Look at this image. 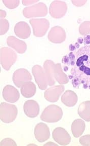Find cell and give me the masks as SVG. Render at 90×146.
<instances>
[{
  "mask_svg": "<svg viewBox=\"0 0 90 146\" xmlns=\"http://www.w3.org/2000/svg\"><path fill=\"white\" fill-rule=\"evenodd\" d=\"M18 113V110L15 105L2 103L0 106V118L5 123H11L15 120Z\"/></svg>",
  "mask_w": 90,
  "mask_h": 146,
  "instance_id": "3",
  "label": "cell"
},
{
  "mask_svg": "<svg viewBox=\"0 0 90 146\" xmlns=\"http://www.w3.org/2000/svg\"><path fill=\"white\" fill-rule=\"evenodd\" d=\"M6 16V12L3 10H1V19L4 18Z\"/></svg>",
  "mask_w": 90,
  "mask_h": 146,
  "instance_id": "31",
  "label": "cell"
},
{
  "mask_svg": "<svg viewBox=\"0 0 90 146\" xmlns=\"http://www.w3.org/2000/svg\"><path fill=\"white\" fill-rule=\"evenodd\" d=\"M68 57L65 61H70L72 66L70 73L73 87L90 89V45L79 48L75 54L70 53Z\"/></svg>",
  "mask_w": 90,
  "mask_h": 146,
  "instance_id": "1",
  "label": "cell"
},
{
  "mask_svg": "<svg viewBox=\"0 0 90 146\" xmlns=\"http://www.w3.org/2000/svg\"><path fill=\"white\" fill-rule=\"evenodd\" d=\"M21 92L24 97L26 98H32L36 92V87L33 82L25 83L21 87Z\"/></svg>",
  "mask_w": 90,
  "mask_h": 146,
  "instance_id": "21",
  "label": "cell"
},
{
  "mask_svg": "<svg viewBox=\"0 0 90 146\" xmlns=\"http://www.w3.org/2000/svg\"><path fill=\"white\" fill-rule=\"evenodd\" d=\"M38 1L36 0V1H31V0H28V1H26V0H24L22 1V2L23 4L24 5H29L33 4L34 3H36L38 2Z\"/></svg>",
  "mask_w": 90,
  "mask_h": 146,
  "instance_id": "30",
  "label": "cell"
},
{
  "mask_svg": "<svg viewBox=\"0 0 90 146\" xmlns=\"http://www.w3.org/2000/svg\"><path fill=\"white\" fill-rule=\"evenodd\" d=\"M56 146V144H54L52 141H50V142H48L47 144H45V146Z\"/></svg>",
  "mask_w": 90,
  "mask_h": 146,
  "instance_id": "32",
  "label": "cell"
},
{
  "mask_svg": "<svg viewBox=\"0 0 90 146\" xmlns=\"http://www.w3.org/2000/svg\"><path fill=\"white\" fill-rule=\"evenodd\" d=\"M14 32L17 36L21 39H27L31 34V30L28 23L24 21H20L14 27Z\"/></svg>",
  "mask_w": 90,
  "mask_h": 146,
  "instance_id": "17",
  "label": "cell"
},
{
  "mask_svg": "<svg viewBox=\"0 0 90 146\" xmlns=\"http://www.w3.org/2000/svg\"><path fill=\"white\" fill-rule=\"evenodd\" d=\"M3 96L6 101L9 103H14L19 100L20 95L16 88L10 85H8L3 89Z\"/></svg>",
  "mask_w": 90,
  "mask_h": 146,
  "instance_id": "14",
  "label": "cell"
},
{
  "mask_svg": "<svg viewBox=\"0 0 90 146\" xmlns=\"http://www.w3.org/2000/svg\"><path fill=\"white\" fill-rule=\"evenodd\" d=\"M55 79L60 84H65L68 82V78L66 74L63 72L61 64H55Z\"/></svg>",
  "mask_w": 90,
  "mask_h": 146,
  "instance_id": "22",
  "label": "cell"
},
{
  "mask_svg": "<svg viewBox=\"0 0 90 146\" xmlns=\"http://www.w3.org/2000/svg\"><path fill=\"white\" fill-rule=\"evenodd\" d=\"M55 64L51 60H46L44 64V70L48 81L49 86H53L55 84Z\"/></svg>",
  "mask_w": 90,
  "mask_h": 146,
  "instance_id": "16",
  "label": "cell"
},
{
  "mask_svg": "<svg viewBox=\"0 0 90 146\" xmlns=\"http://www.w3.org/2000/svg\"><path fill=\"white\" fill-rule=\"evenodd\" d=\"M3 2L9 9H14L19 4V0H3Z\"/></svg>",
  "mask_w": 90,
  "mask_h": 146,
  "instance_id": "26",
  "label": "cell"
},
{
  "mask_svg": "<svg viewBox=\"0 0 90 146\" xmlns=\"http://www.w3.org/2000/svg\"><path fill=\"white\" fill-rule=\"evenodd\" d=\"M67 9L68 6L65 2L54 1L50 6V14L53 18H61L66 14Z\"/></svg>",
  "mask_w": 90,
  "mask_h": 146,
  "instance_id": "8",
  "label": "cell"
},
{
  "mask_svg": "<svg viewBox=\"0 0 90 146\" xmlns=\"http://www.w3.org/2000/svg\"><path fill=\"white\" fill-rule=\"evenodd\" d=\"M87 2V1H72V3L73 4L77 6H81L85 4Z\"/></svg>",
  "mask_w": 90,
  "mask_h": 146,
  "instance_id": "29",
  "label": "cell"
},
{
  "mask_svg": "<svg viewBox=\"0 0 90 146\" xmlns=\"http://www.w3.org/2000/svg\"><path fill=\"white\" fill-rule=\"evenodd\" d=\"M79 143L84 146H90V135H86L79 139Z\"/></svg>",
  "mask_w": 90,
  "mask_h": 146,
  "instance_id": "28",
  "label": "cell"
},
{
  "mask_svg": "<svg viewBox=\"0 0 90 146\" xmlns=\"http://www.w3.org/2000/svg\"><path fill=\"white\" fill-rule=\"evenodd\" d=\"M8 45L16 50L17 52L22 54L26 50V44L24 41H21L14 36H9L7 40Z\"/></svg>",
  "mask_w": 90,
  "mask_h": 146,
  "instance_id": "18",
  "label": "cell"
},
{
  "mask_svg": "<svg viewBox=\"0 0 90 146\" xmlns=\"http://www.w3.org/2000/svg\"><path fill=\"white\" fill-rule=\"evenodd\" d=\"M34 132L36 139L40 143L46 141L50 135L49 128L45 123H38L35 127Z\"/></svg>",
  "mask_w": 90,
  "mask_h": 146,
  "instance_id": "13",
  "label": "cell"
},
{
  "mask_svg": "<svg viewBox=\"0 0 90 146\" xmlns=\"http://www.w3.org/2000/svg\"><path fill=\"white\" fill-rule=\"evenodd\" d=\"M66 38V33L62 27L55 26L52 27L48 34V39L54 43H61Z\"/></svg>",
  "mask_w": 90,
  "mask_h": 146,
  "instance_id": "12",
  "label": "cell"
},
{
  "mask_svg": "<svg viewBox=\"0 0 90 146\" xmlns=\"http://www.w3.org/2000/svg\"><path fill=\"white\" fill-rule=\"evenodd\" d=\"M85 123L83 120L79 119L75 120L71 126V131L73 137H79L81 136L85 130Z\"/></svg>",
  "mask_w": 90,
  "mask_h": 146,
  "instance_id": "20",
  "label": "cell"
},
{
  "mask_svg": "<svg viewBox=\"0 0 90 146\" xmlns=\"http://www.w3.org/2000/svg\"><path fill=\"white\" fill-rule=\"evenodd\" d=\"M1 146H16L17 144L13 139L10 138H6L1 142Z\"/></svg>",
  "mask_w": 90,
  "mask_h": 146,
  "instance_id": "27",
  "label": "cell"
},
{
  "mask_svg": "<svg viewBox=\"0 0 90 146\" xmlns=\"http://www.w3.org/2000/svg\"><path fill=\"white\" fill-rule=\"evenodd\" d=\"M47 13V7L45 3L42 2L26 7L23 10V14L26 18L45 16Z\"/></svg>",
  "mask_w": 90,
  "mask_h": 146,
  "instance_id": "5",
  "label": "cell"
},
{
  "mask_svg": "<svg viewBox=\"0 0 90 146\" xmlns=\"http://www.w3.org/2000/svg\"><path fill=\"white\" fill-rule=\"evenodd\" d=\"M32 73L34 75L36 82L41 90H45L47 88L48 81L44 68L40 65L36 64L33 66Z\"/></svg>",
  "mask_w": 90,
  "mask_h": 146,
  "instance_id": "7",
  "label": "cell"
},
{
  "mask_svg": "<svg viewBox=\"0 0 90 146\" xmlns=\"http://www.w3.org/2000/svg\"><path fill=\"white\" fill-rule=\"evenodd\" d=\"M17 58L16 53L11 48L2 47L1 49V64L5 70H9Z\"/></svg>",
  "mask_w": 90,
  "mask_h": 146,
  "instance_id": "4",
  "label": "cell"
},
{
  "mask_svg": "<svg viewBox=\"0 0 90 146\" xmlns=\"http://www.w3.org/2000/svg\"><path fill=\"white\" fill-rule=\"evenodd\" d=\"M32 80V76L29 71L25 68H19L16 70L13 75V81L16 86L20 88L26 82Z\"/></svg>",
  "mask_w": 90,
  "mask_h": 146,
  "instance_id": "9",
  "label": "cell"
},
{
  "mask_svg": "<svg viewBox=\"0 0 90 146\" xmlns=\"http://www.w3.org/2000/svg\"><path fill=\"white\" fill-rule=\"evenodd\" d=\"M52 137L55 141L62 146L68 145L71 141L69 133L65 129L62 127L55 128L52 133Z\"/></svg>",
  "mask_w": 90,
  "mask_h": 146,
  "instance_id": "10",
  "label": "cell"
},
{
  "mask_svg": "<svg viewBox=\"0 0 90 146\" xmlns=\"http://www.w3.org/2000/svg\"><path fill=\"white\" fill-rule=\"evenodd\" d=\"M30 23L33 29L34 35L37 37L44 36L50 26L49 21L45 18L32 19Z\"/></svg>",
  "mask_w": 90,
  "mask_h": 146,
  "instance_id": "6",
  "label": "cell"
},
{
  "mask_svg": "<svg viewBox=\"0 0 90 146\" xmlns=\"http://www.w3.org/2000/svg\"><path fill=\"white\" fill-rule=\"evenodd\" d=\"M61 99L64 105L68 107H71L77 104L78 98L74 91L68 90L63 94Z\"/></svg>",
  "mask_w": 90,
  "mask_h": 146,
  "instance_id": "19",
  "label": "cell"
},
{
  "mask_svg": "<svg viewBox=\"0 0 90 146\" xmlns=\"http://www.w3.org/2000/svg\"><path fill=\"white\" fill-rule=\"evenodd\" d=\"M63 112L60 107L55 105L46 108L41 115V119L48 123H55L61 120Z\"/></svg>",
  "mask_w": 90,
  "mask_h": 146,
  "instance_id": "2",
  "label": "cell"
},
{
  "mask_svg": "<svg viewBox=\"0 0 90 146\" xmlns=\"http://www.w3.org/2000/svg\"><path fill=\"white\" fill-rule=\"evenodd\" d=\"M64 91V87L63 85H56L50 87L45 91V99L51 103L56 102Z\"/></svg>",
  "mask_w": 90,
  "mask_h": 146,
  "instance_id": "11",
  "label": "cell"
},
{
  "mask_svg": "<svg viewBox=\"0 0 90 146\" xmlns=\"http://www.w3.org/2000/svg\"><path fill=\"white\" fill-rule=\"evenodd\" d=\"M23 109L25 115L29 118L36 117L40 112L38 103L34 100H28L25 102Z\"/></svg>",
  "mask_w": 90,
  "mask_h": 146,
  "instance_id": "15",
  "label": "cell"
},
{
  "mask_svg": "<svg viewBox=\"0 0 90 146\" xmlns=\"http://www.w3.org/2000/svg\"><path fill=\"white\" fill-rule=\"evenodd\" d=\"M78 114L86 121H90V101L81 103L78 108Z\"/></svg>",
  "mask_w": 90,
  "mask_h": 146,
  "instance_id": "23",
  "label": "cell"
},
{
  "mask_svg": "<svg viewBox=\"0 0 90 146\" xmlns=\"http://www.w3.org/2000/svg\"><path fill=\"white\" fill-rule=\"evenodd\" d=\"M79 32L84 36L90 35V21H86L82 23L79 27Z\"/></svg>",
  "mask_w": 90,
  "mask_h": 146,
  "instance_id": "24",
  "label": "cell"
},
{
  "mask_svg": "<svg viewBox=\"0 0 90 146\" xmlns=\"http://www.w3.org/2000/svg\"><path fill=\"white\" fill-rule=\"evenodd\" d=\"M9 23L8 21L6 19H1V35L6 34L9 30Z\"/></svg>",
  "mask_w": 90,
  "mask_h": 146,
  "instance_id": "25",
  "label": "cell"
}]
</instances>
